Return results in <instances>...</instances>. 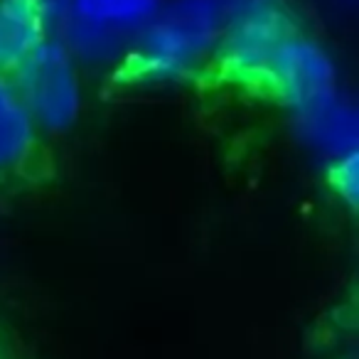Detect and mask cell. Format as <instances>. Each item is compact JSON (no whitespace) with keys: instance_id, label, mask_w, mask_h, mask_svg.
<instances>
[{"instance_id":"obj_1","label":"cell","mask_w":359,"mask_h":359,"mask_svg":"<svg viewBox=\"0 0 359 359\" xmlns=\"http://www.w3.org/2000/svg\"><path fill=\"white\" fill-rule=\"evenodd\" d=\"M229 0H163L121 72L140 84H172L212 67Z\"/></svg>"},{"instance_id":"obj_2","label":"cell","mask_w":359,"mask_h":359,"mask_svg":"<svg viewBox=\"0 0 359 359\" xmlns=\"http://www.w3.org/2000/svg\"><path fill=\"white\" fill-rule=\"evenodd\" d=\"M298 30L303 20L293 0H229L212 67L229 84L264 91L271 62Z\"/></svg>"},{"instance_id":"obj_3","label":"cell","mask_w":359,"mask_h":359,"mask_svg":"<svg viewBox=\"0 0 359 359\" xmlns=\"http://www.w3.org/2000/svg\"><path fill=\"white\" fill-rule=\"evenodd\" d=\"M160 6L163 0H72L55 37L65 42L81 69L121 72Z\"/></svg>"},{"instance_id":"obj_4","label":"cell","mask_w":359,"mask_h":359,"mask_svg":"<svg viewBox=\"0 0 359 359\" xmlns=\"http://www.w3.org/2000/svg\"><path fill=\"white\" fill-rule=\"evenodd\" d=\"M81 67L60 37H47L11 74L18 96L42 135H65L84 111Z\"/></svg>"},{"instance_id":"obj_5","label":"cell","mask_w":359,"mask_h":359,"mask_svg":"<svg viewBox=\"0 0 359 359\" xmlns=\"http://www.w3.org/2000/svg\"><path fill=\"white\" fill-rule=\"evenodd\" d=\"M264 91L290 116L305 114L342 91L337 62L327 45L303 27L273 57Z\"/></svg>"},{"instance_id":"obj_6","label":"cell","mask_w":359,"mask_h":359,"mask_svg":"<svg viewBox=\"0 0 359 359\" xmlns=\"http://www.w3.org/2000/svg\"><path fill=\"white\" fill-rule=\"evenodd\" d=\"M293 121L300 140L313 153L323 155L325 163L359 153V111L344 89L325 104L293 116Z\"/></svg>"},{"instance_id":"obj_7","label":"cell","mask_w":359,"mask_h":359,"mask_svg":"<svg viewBox=\"0 0 359 359\" xmlns=\"http://www.w3.org/2000/svg\"><path fill=\"white\" fill-rule=\"evenodd\" d=\"M40 145L42 133L18 96L13 79L0 74V180L22 172L40 153Z\"/></svg>"},{"instance_id":"obj_8","label":"cell","mask_w":359,"mask_h":359,"mask_svg":"<svg viewBox=\"0 0 359 359\" xmlns=\"http://www.w3.org/2000/svg\"><path fill=\"white\" fill-rule=\"evenodd\" d=\"M52 37L40 0H0V74L11 76Z\"/></svg>"},{"instance_id":"obj_9","label":"cell","mask_w":359,"mask_h":359,"mask_svg":"<svg viewBox=\"0 0 359 359\" xmlns=\"http://www.w3.org/2000/svg\"><path fill=\"white\" fill-rule=\"evenodd\" d=\"M325 175H327L330 192L349 215H354L359 205V153H349L325 163Z\"/></svg>"},{"instance_id":"obj_10","label":"cell","mask_w":359,"mask_h":359,"mask_svg":"<svg viewBox=\"0 0 359 359\" xmlns=\"http://www.w3.org/2000/svg\"><path fill=\"white\" fill-rule=\"evenodd\" d=\"M0 359H3V354H0Z\"/></svg>"}]
</instances>
